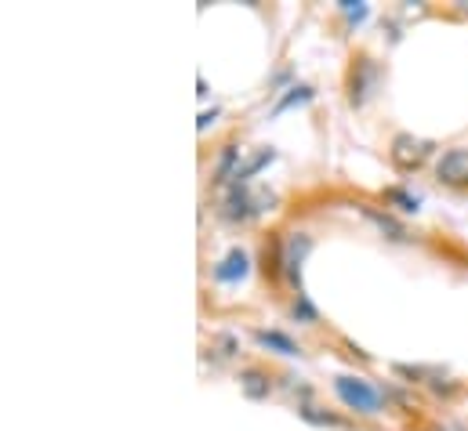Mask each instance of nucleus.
<instances>
[{
  "label": "nucleus",
  "mask_w": 468,
  "mask_h": 431,
  "mask_svg": "<svg viewBox=\"0 0 468 431\" xmlns=\"http://www.w3.org/2000/svg\"><path fill=\"white\" fill-rule=\"evenodd\" d=\"M334 392H338V399H341L349 410H356V413H378V410H382L378 388H371L367 381H363V377H338Z\"/></svg>",
  "instance_id": "1"
},
{
  "label": "nucleus",
  "mask_w": 468,
  "mask_h": 431,
  "mask_svg": "<svg viewBox=\"0 0 468 431\" xmlns=\"http://www.w3.org/2000/svg\"><path fill=\"white\" fill-rule=\"evenodd\" d=\"M436 175H439V182H447V185H464V182H468V149H450V152H443V159L436 164Z\"/></svg>",
  "instance_id": "2"
},
{
  "label": "nucleus",
  "mask_w": 468,
  "mask_h": 431,
  "mask_svg": "<svg viewBox=\"0 0 468 431\" xmlns=\"http://www.w3.org/2000/svg\"><path fill=\"white\" fill-rule=\"evenodd\" d=\"M254 203H262V199H254L240 182L229 189V196H226V218H233V222H247L250 214H258V207Z\"/></svg>",
  "instance_id": "3"
},
{
  "label": "nucleus",
  "mask_w": 468,
  "mask_h": 431,
  "mask_svg": "<svg viewBox=\"0 0 468 431\" xmlns=\"http://www.w3.org/2000/svg\"><path fill=\"white\" fill-rule=\"evenodd\" d=\"M429 149H432L429 142L414 138V134H396V142H392V159H396V164H422Z\"/></svg>",
  "instance_id": "4"
},
{
  "label": "nucleus",
  "mask_w": 468,
  "mask_h": 431,
  "mask_svg": "<svg viewBox=\"0 0 468 431\" xmlns=\"http://www.w3.org/2000/svg\"><path fill=\"white\" fill-rule=\"evenodd\" d=\"M247 276V254L240 250V247H233L218 264H215V280L218 283H236V280H243Z\"/></svg>",
  "instance_id": "5"
},
{
  "label": "nucleus",
  "mask_w": 468,
  "mask_h": 431,
  "mask_svg": "<svg viewBox=\"0 0 468 431\" xmlns=\"http://www.w3.org/2000/svg\"><path fill=\"white\" fill-rule=\"evenodd\" d=\"M254 341L262 345V348H273V352H280V355H301V348L287 337V334H276V330H258L254 334Z\"/></svg>",
  "instance_id": "6"
},
{
  "label": "nucleus",
  "mask_w": 468,
  "mask_h": 431,
  "mask_svg": "<svg viewBox=\"0 0 468 431\" xmlns=\"http://www.w3.org/2000/svg\"><path fill=\"white\" fill-rule=\"evenodd\" d=\"M308 247H312V240H308V236H294V240L287 243L283 264H287V272H291V280H294V283H298V268H301V261H305Z\"/></svg>",
  "instance_id": "7"
},
{
  "label": "nucleus",
  "mask_w": 468,
  "mask_h": 431,
  "mask_svg": "<svg viewBox=\"0 0 468 431\" xmlns=\"http://www.w3.org/2000/svg\"><path fill=\"white\" fill-rule=\"evenodd\" d=\"M240 385H243V392H247L250 399H266V395H269V377L258 373V370H243Z\"/></svg>",
  "instance_id": "8"
},
{
  "label": "nucleus",
  "mask_w": 468,
  "mask_h": 431,
  "mask_svg": "<svg viewBox=\"0 0 468 431\" xmlns=\"http://www.w3.org/2000/svg\"><path fill=\"white\" fill-rule=\"evenodd\" d=\"M273 159H276V152H273V149H262V152H258L254 159H247V167H240V171H236V182L243 185V182H247L254 171H262L266 164H273Z\"/></svg>",
  "instance_id": "9"
},
{
  "label": "nucleus",
  "mask_w": 468,
  "mask_h": 431,
  "mask_svg": "<svg viewBox=\"0 0 468 431\" xmlns=\"http://www.w3.org/2000/svg\"><path fill=\"white\" fill-rule=\"evenodd\" d=\"M389 203H396L399 210H418V196H410V192H403V189H389Z\"/></svg>",
  "instance_id": "10"
},
{
  "label": "nucleus",
  "mask_w": 468,
  "mask_h": 431,
  "mask_svg": "<svg viewBox=\"0 0 468 431\" xmlns=\"http://www.w3.org/2000/svg\"><path fill=\"white\" fill-rule=\"evenodd\" d=\"M308 98H312V87H305V84H301V87H294V91H291V94H287V98L276 105V113H283L287 105H294V102H308Z\"/></svg>",
  "instance_id": "11"
},
{
  "label": "nucleus",
  "mask_w": 468,
  "mask_h": 431,
  "mask_svg": "<svg viewBox=\"0 0 468 431\" xmlns=\"http://www.w3.org/2000/svg\"><path fill=\"white\" fill-rule=\"evenodd\" d=\"M294 319H305V322L316 319V308L308 305V297H305V294H298V301H294Z\"/></svg>",
  "instance_id": "12"
},
{
  "label": "nucleus",
  "mask_w": 468,
  "mask_h": 431,
  "mask_svg": "<svg viewBox=\"0 0 468 431\" xmlns=\"http://www.w3.org/2000/svg\"><path fill=\"white\" fill-rule=\"evenodd\" d=\"M341 12L352 19V22H359V19H367V4H352V0H345L341 4Z\"/></svg>",
  "instance_id": "13"
},
{
  "label": "nucleus",
  "mask_w": 468,
  "mask_h": 431,
  "mask_svg": "<svg viewBox=\"0 0 468 431\" xmlns=\"http://www.w3.org/2000/svg\"><path fill=\"white\" fill-rule=\"evenodd\" d=\"M233 164H236V149H229V152L218 159V182H226V178H229V167H233Z\"/></svg>",
  "instance_id": "14"
},
{
  "label": "nucleus",
  "mask_w": 468,
  "mask_h": 431,
  "mask_svg": "<svg viewBox=\"0 0 468 431\" xmlns=\"http://www.w3.org/2000/svg\"><path fill=\"white\" fill-rule=\"evenodd\" d=\"M215 117H218V110H211V113H203V117H200V131H203L207 124H215Z\"/></svg>",
  "instance_id": "15"
}]
</instances>
